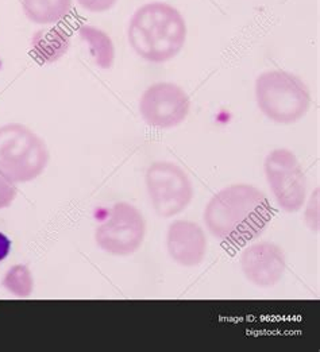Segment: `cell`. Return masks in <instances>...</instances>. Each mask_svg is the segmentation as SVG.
<instances>
[{
    "instance_id": "cell-4",
    "label": "cell",
    "mask_w": 320,
    "mask_h": 352,
    "mask_svg": "<svg viewBox=\"0 0 320 352\" xmlns=\"http://www.w3.org/2000/svg\"><path fill=\"white\" fill-rule=\"evenodd\" d=\"M49 160L46 143L28 126L8 123L0 127V175L12 184L36 179Z\"/></svg>"
},
{
    "instance_id": "cell-17",
    "label": "cell",
    "mask_w": 320,
    "mask_h": 352,
    "mask_svg": "<svg viewBox=\"0 0 320 352\" xmlns=\"http://www.w3.org/2000/svg\"><path fill=\"white\" fill-rule=\"evenodd\" d=\"M11 251V241L0 232V263L8 256Z\"/></svg>"
},
{
    "instance_id": "cell-16",
    "label": "cell",
    "mask_w": 320,
    "mask_h": 352,
    "mask_svg": "<svg viewBox=\"0 0 320 352\" xmlns=\"http://www.w3.org/2000/svg\"><path fill=\"white\" fill-rule=\"evenodd\" d=\"M17 197V188L11 181L0 175V210L8 208Z\"/></svg>"
},
{
    "instance_id": "cell-12",
    "label": "cell",
    "mask_w": 320,
    "mask_h": 352,
    "mask_svg": "<svg viewBox=\"0 0 320 352\" xmlns=\"http://www.w3.org/2000/svg\"><path fill=\"white\" fill-rule=\"evenodd\" d=\"M73 0H22L26 18L41 26H53L70 16Z\"/></svg>"
},
{
    "instance_id": "cell-9",
    "label": "cell",
    "mask_w": 320,
    "mask_h": 352,
    "mask_svg": "<svg viewBox=\"0 0 320 352\" xmlns=\"http://www.w3.org/2000/svg\"><path fill=\"white\" fill-rule=\"evenodd\" d=\"M239 265L250 283L258 287H272L284 277L286 258L279 245L258 242L242 251Z\"/></svg>"
},
{
    "instance_id": "cell-11",
    "label": "cell",
    "mask_w": 320,
    "mask_h": 352,
    "mask_svg": "<svg viewBox=\"0 0 320 352\" xmlns=\"http://www.w3.org/2000/svg\"><path fill=\"white\" fill-rule=\"evenodd\" d=\"M71 47V36L61 28H45L32 38V54L41 64H54L61 60Z\"/></svg>"
},
{
    "instance_id": "cell-14",
    "label": "cell",
    "mask_w": 320,
    "mask_h": 352,
    "mask_svg": "<svg viewBox=\"0 0 320 352\" xmlns=\"http://www.w3.org/2000/svg\"><path fill=\"white\" fill-rule=\"evenodd\" d=\"M1 286L17 297H29L34 289V280L26 265H15L7 270Z\"/></svg>"
},
{
    "instance_id": "cell-6",
    "label": "cell",
    "mask_w": 320,
    "mask_h": 352,
    "mask_svg": "<svg viewBox=\"0 0 320 352\" xmlns=\"http://www.w3.org/2000/svg\"><path fill=\"white\" fill-rule=\"evenodd\" d=\"M264 172L277 206L288 213L299 212L307 200V178L297 157L288 148L270 151Z\"/></svg>"
},
{
    "instance_id": "cell-3",
    "label": "cell",
    "mask_w": 320,
    "mask_h": 352,
    "mask_svg": "<svg viewBox=\"0 0 320 352\" xmlns=\"http://www.w3.org/2000/svg\"><path fill=\"white\" fill-rule=\"evenodd\" d=\"M254 94L259 111L279 124L300 122L311 107V92L307 84L288 71L261 73L255 80Z\"/></svg>"
},
{
    "instance_id": "cell-2",
    "label": "cell",
    "mask_w": 320,
    "mask_h": 352,
    "mask_svg": "<svg viewBox=\"0 0 320 352\" xmlns=\"http://www.w3.org/2000/svg\"><path fill=\"white\" fill-rule=\"evenodd\" d=\"M186 32V22L176 7L164 1H151L133 14L127 41L145 61L164 64L180 54Z\"/></svg>"
},
{
    "instance_id": "cell-5",
    "label": "cell",
    "mask_w": 320,
    "mask_h": 352,
    "mask_svg": "<svg viewBox=\"0 0 320 352\" xmlns=\"http://www.w3.org/2000/svg\"><path fill=\"white\" fill-rule=\"evenodd\" d=\"M145 184L153 210L164 219L185 211L195 195L191 178L184 169L169 161L151 164L146 170Z\"/></svg>"
},
{
    "instance_id": "cell-1",
    "label": "cell",
    "mask_w": 320,
    "mask_h": 352,
    "mask_svg": "<svg viewBox=\"0 0 320 352\" xmlns=\"http://www.w3.org/2000/svg\"><path fill=\"white\" fill-rule=\"evenodd\" d=\"M272 219L266 195L249 184L223 188L209 201L204 223L215 238L227 243H245L258 238Z\"/></svg>"
},
{
    "instance_id": "cell-10",
    "label": "cell",
    "mask_w": 320,
    "mask_h": 352,
    "mask_svg": "<svg viewBox=\"0 0 320 352\" xmlns=\"http://www.w3.org/2000/svg\"><path fill=\"white\" fill-rule=\"evenodd\" d=\"M207 236L204 230L193 221L176 220L167 232V250L180 266H199L207 254Z\"/></svg>"
},
{
    "instance_id": "cell-7",
    "label": "cell",
    "mask_w": 320,
    "mask_h": 352,
    "mask_svg": "<svg viewBox=\"0 0 320 352\" xmlns=\"http://www.w3.org/2000/svg\"><path fill=\"white\" fill-rule=\"evenodd\" d=\"M146 223L138 208L129 203H116L106 220L95 231V242L107 254L129 256L137 252L145 241Z\"/></svg>"
},
{
    "instance_id": "cell-8",
    "label": "cell",
    "mask_w": 320,
    "mask_h": 352,
    "mask_svg": "<svg viewBox=\"0 0 320 352\" xmlns=\"http://www.w3.org/2000/svg\"><path fill=\"white\" fill-rule=\"evenodd\" d=\"M138 107L147 126L169 130L186 119L191 111V99L178 84L164 81L150 85L143 92Z\"/></svg>"
},
{
    "instance_id": "cell-13",
    "label": "cell",
    "mask_w": 320,
    "mask_h": 352,
    "mask_svg": "<svg viewBox=\"0 0 320 352\" xmlns=\"http://www.w3.org/2000/svg\"><path fill=\"white\" fill-rule=\"evenodd\" d=\"M78 36L87 45L89 56L99 69L108 71L114 67L115 46L111 36L105 30L95 26L83 25L78 29Z\"/></svg>"
},
{
    "instance_id": "cell-15",
    "label": "cell",
    "mask_w": 320,
    "mask_h": 352,
    "mask_svg": "<svg viewBox=\"0 0 320 352\" xmlns=\"http://www.w3.org/2000/svg\"><path fill=\"white\" fill-rule=\"evenodd\" d=\"M77 4L92 14H102L115 7L118 0H76Z\"/></svg>"
}]
</instances>
